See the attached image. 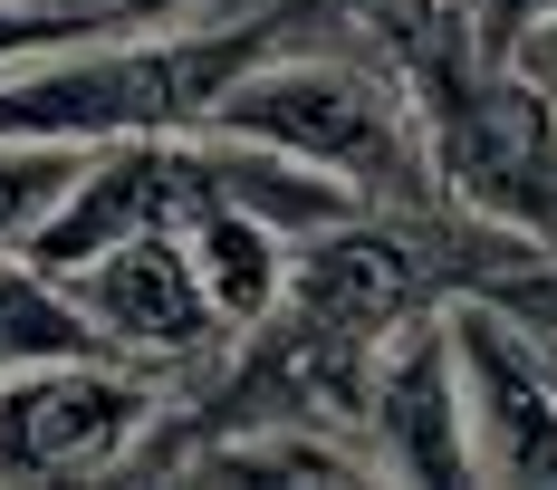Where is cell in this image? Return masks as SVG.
<instances>
[{"instance_id": "1", "label": "cell", "mask_w": 557, "mask_h": 490, "mask_svg": "<svg viewBox=\"0 0 557 490\" xmlns=\"http://www.w3.org/2000/svg\"><path fill=\"white\" fill-rule=\"evenodd\" d=\"M212 135L270 145L288 163H318L366 212H423V203H443L404 58L375 49L366 29H346L336 10L288 20L270 49L231 77L222 107H212Z\"/></svg>"}, {"instance_id": "6", "label": "cell", "mask_w": 557, "mask_h": 490, "mask_svg": "<svg viewBox=\"0 0 557 490\" xmlns=\"http://www.w3.org/2000/svg\"><path fill=\"white\" fill-rule=\"evenodd\" d=\"M58 289L77 298V318L97 327L107 356H135L154 376H193V366H212L231 346V327L212 318V298H202V279H193L173 231H135V241H115L97 260L58 270Z\"/></svg>"}, {"instance_id": "3", "label": "cell", "mask_w": 557, "mask_h": 490, "mask_svg": "<svg viewBox=\"0 0 557 490\" xmlns=\"http://www.w3.org/2000/svg\"><path fill=\"white\" fill-rule=\"evenodd\" d=\"M413 77V115H423V155H433V193L481 231H500L519 250H557V107L509 68V58H471L451 39H423L404 58Z\"/></svg>"}, {"instance_id": "12", "label": "cell", "mask_w": 557, "mask_h": 490, "mask_svg": "<svg viewBox=\"0 0 557 490\" xmlns=\"http://www.w3.org/2000/svg\"><path fill=\"white\" fill-rule=\"evenodd\" d=\"M346 29H366L375 49H394V58H413L423 39H433V0H327Z\"/></svg>"}, {"instance_id": "4", "label": "cell", "mask_w": 557, "mask_h": 490, "mask_svg": "<svg viewBox=\"0 0 557 490\" xmlns=\"http://www.w3.org/2000/svg\"><path fill=\"white\" fill-rule=\"evenodd\" d=\"M173 376L135 356H49L0 376V481H115Z\"/></svg>"}, {"instance_id": "8", "label": "cell", "mask_w": 557, "mask_h": 490, "mask_svg": "<svg viewBox=\"0 0 557 490\" xmlns=\"http://www.w3.org/2000/svg\"><path fill=\"white\" fill-rule=\"evenodd\" d=\"M183 241V260L202 279V298H212V318L240 336L250 318H270L278 279H288V241H278L260 212H240V203H202V212L173 231Z\"/></svg>"}, {"instance_id": "16", "label": "cell", "mask_w": 557, "mask_h": 490, "mask_svg": "<svg viewBox=\"0 0 557 490\" xmlns=\"http://www.w3.org/2000/svg\"><path fill=\"white\" fill-rule=\"evenodd\" d=\"M509 327H519V318H509ZM529 346H539V366H548V384H557V336H548V327H529Z\"/></svg>"}, {"instance_id": "9", "label": "cell", "mask_w": 557, "mask_h": 490, "mask_svg": "<svg viewBox=\"0 0 557 490\" xmlns=\"http://www.w3.org/2000/svg\"><path fill=\"white\" fill-rule=\"evenodd\" d=\"M49 356H107V346H97V327L77 318V298L49 270L0 250V376L10 366H49Z\"/></svg>"}, {"instance_id": "10", "label": "cell", "mask_w": 557, "mask_h": 490, "mask_svg": "<svg viewBox=\"0 0 557 490\" xmlns=\"http://www.w3.org/2000/svg\"><path fill=\"white\" fill-rule=\"evenodd\" d=\"M77 155H87V145H29V135H0V250H20V241L49 221V203L67 193Z\"/></svg>"}, {"instance_id": "13", "label": "cell", "mask_w": 557, "mask_h": 490, "mask_svg": "<svg viewBox=\"0 0 557 490\" xmlns=\"http://www.w3.org/2000/svg\"><path fill=\"white\" fill-rule=\"evenodd\" d=\"M481 298H491L500 318H519V327H548V336H557V250H548V260H529V270H509V279H491Z\"/></svg>"}, {"instance_id": "14", "label": "cell", "mask_w": 557, "mask_h": 490, "mask_svg": "<svg viewBox=\"0 0 557 490\" xmlns=\"http://www.w3.org/2000/svg\"><path fill=\"white\" fill-rule=\"evenodd\" d=\"M509 68H519V77H529V87L557 107V0L529 20V29H519V39H509Z\"/></svg>"}, {"instance_id": "7", "label": "cell", "mask_w": 557, "mask_h": 490, "mask_svg": "<svg viewBox=\"0 0 557 490\" xmlns=\"http://www.w3.org/2000/svg\"><path fill=\"white\" fill-rule=\"evenodd\" d=\"M356 442L375 481H471V442H461V394H451V327L443 308L404 318L366 366L356 394Z\"/></svg>"}, {"instance_id": "5", "label": "cell", "mask_w": 557, "mask_h": 490, "mask_svg": "<svg viewBox=\"0 0 557 490\" xmlns=\"http://www.w3.org/2000/svg\"><path fill=\"white\" fill-rule=\"evenodd\" d=\"M443 327H451V394H461L471 481L557 490V384L529 346V327H509L481 289L443 298Z\"/></svg>"}, {"instance_id": "11", "label": "cell", "mask_w": 557, "mask_h": 490, "mask_svg": "<svg viewBox=\"0 0 557 490\" xmlns=\"http://www.w3.org/2000/svg\"><path fill=\"white\" fill-rule=\"evenodd\" d=\"M539 10L548 0H433V39H451V49H471V58H509V39Z\"/></svg>"}, {"instance_id": "15", "label": "cell", "mask_w": 557, "mask_h": 490, "mask_svg": "<svg viewBox=\"0 0 557 490\" xmlns=\"http://www.w3.org/2000/svg\"><path fill=\"white\" fill-rule=\"evenodd\" d=\"M87 10H107L115 29H135V20H202V10H250V0H87Z\"/></svg>"}, {"instance_id": "2", "label": "cell", "mask_w": 557, "mask_h": 490, "mask_svg": "<svg viewBox=\"0 0 557 490\" xmlns=\"http://www.w3.org/2000/svg\"><path fill=\"white\" fill-rule=\"evenodd\" d=\"M308 10H327V0H250V10H202V20H135V29H97V39H67L49 58H20V68H0V135L115 145V135L212 125L222 87Z\"/></svg>"}]
</instances>
